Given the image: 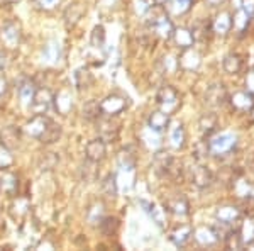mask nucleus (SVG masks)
I'll return each instance as SVG.
<instances>
[{
  "label": "nucleus",
  "mask_w": 254,
  "mask_h": 251,
  "mask_svg": "<svg viewBox=\"0 0 254 251\" xmlns=\"http://www.w3.org/2000/svg\"><path fill=\"white\" fill-rule=\"evenodd\" d=\"M158 102L161 105H173L176 102V92L171 87H163L161 90L158 92Z\"/></svg>",
  "instance_id": "nucleus-19"
},
{
  "label": "nucleus",
  "mask_w": 254,
  "mask_h": 251,
  "mask_svg": "<svg viewBox=\"0 0 254 251\" xmlns=\"http://www.w3.org/2000/svg\"><path fill=\"white\" fill-rule=\"evenodd\" d=\"M53 104H55L56 110H58L61 116H66L69 110L73 109V97L68 92H60L53 98Z\"/></svg>",
  "instance_id": "nucleus-12"
},
{
  "label": "nucleus",
  "mask_w": 254,
  "mask_h": 251,
  "mask_svg": "<svg viewBox=\"0 0 254 251\" xmlns=\"http://www.w3.org/2000/svg\"><path fill=\"white\" fill-rule=\"evenodd\" d=\"M173 36L180 48H190L193 44V34L187 29H176L173 31Z\"/></svg>",
  "instance_id": "nucleus-18"
},
{
  "label": "nucleus",
  "mask_w": 254,
  "mask_h": 251,
  "mask_svg": "<svg viewBox=\"0 0 254 251\" xmlns=\"http://www.w3.org/2000/svg\"><path fill=\"white\" fill-rule=\"evenodd\" d=\"M171 141H173L175 148L183 146V141H185V133H183V127L182 126H178L173 131V133H171Z\"/></svg>",
  "instance_id": "nucleus-27"
},
{
  "label": "nucleus",
  "mask_w": 254,
  "mask_h": 251,
  "mask_svg": "<svg viewBox=\"0 0 254 251\" xmlns=\"http://www.w3.org/2000/svg\"><path fill=\"white\" fill-rule=\"evenodd\" d=\"M102 188H104V192L107 193L109 197H116L117 195V178H116V175H109L107 178H105V182L102 183Z\"/></svg>",
  "instance_id": "nucleus-25"
},
{
  "label": "nucleus",
  "mask_w": 254,
  "mask_h": 251,
  "mask_svg": "<svg viewBox=\"0 0 254 251\" xmlns=\"http://www.w3.org/2000/svg\"><path fill=\"white\" fill-rule=\"evenodd\" d=\"M85 7L81 5V3L75 2V3H69V5L66 7V10H64V22H66L68 27H73L76 26V24L80 22V19L83 17L85 14Z\"/></svg>",
  "instance_id": "nucleus-8"
},
{
  "label": "nucleus",
  "mask_w": 254,
  "mask_h": 251,
  "mask_svg": "<svg viewBox=\"0 0 254 251\" xmlns=\"http://www.w3.org/2000/svg\"><path fill=\"white\" fill-rule=\"evenodd\" d=\"M98 133H100V138L104 139L105 143H110L114 139H117L119 134V127L117 124H114L112 121L109 119H104V121H98Z\"/></svg>",
  "instance_id": "nucleus-9"
},
{
  "label": "nucleus",
  "mask_w": 254,
  "mask_h": 251,
  "mask_svg": "<svg viewBox=\"0 0 254 251\" xmlns=\"http://www.w3.org/2000/svg\"><path fill=\"white\" fill-rule=\"evenodd\" d=\"M208 2H210V3H212V5H215V3H219V2H220V0H208Z\"/></svg>",
  "instance_id": "nucleus-32"
},
{
  "label": "nucleus",
  "mask_w": 254,
  "mask_h": 251,
  "mask_svg": "<svg viewBox=\"0 0 254 251\" xmlns=\"http://www.w3.org/2000/svg\"><path fill=\"white\" fill-rule=\"evenodd\" d=\"M102 116L100 112V102L98 100H90L83 107V117L87 121H98V117Z\"/></svg>",
  "instance_id": "nucleus-17"
},
{
  "label": "nucleus",
  "mask_w": 254,
  "mask_h": 251,
  "mask_svg": "<svg viewBox=\"0 0 254 251\" xmlns=\"http://www.w3.org/2000/svg\"><path fill=\"white\" fill-rule=\"evenodd\" d=\"M98 226H100V231L105 234V236H112V233H116L119 222L116 217H104L100 222H98Z\"/></svg>",
  "instance_id": "nucleus-23"
},
{
  "label": "nucleus",
  "mask_w": 254,
  "mask_h": 251,
  "mask_svg": "<svg viewBox=\"0 0 254 251\" xmlns=\"http://www.w3.org/2000/svg\"><path fill=\"white\" fill-rule=\"evenodd\" d=\"M87 217H88L90 224H98V222L104 219V204H102V202L93 204L92 207L88 209Z\"/></svg>",
  "instance_id": "nucleus-20"
},
{
  "label": "nucleus",
  "mask_w": 254,
  "mask_h": 251,
  "mask_svg": "<svg viewBox=\"0 0 254 251\" xmlns=\"http://www.w3.org/2000/svg\"><path fill=\"white\" fill-rule=\"evenodd\" d=\"M7 3H15V2H20V0H5Z\"/></svg>",
  "instance_id": "nucleus-33"
},
{
  "label": "nucleus",
  "mask_w": 254,
  "mask_h": 251,
  "mask_svg": "<svg viewBox=\"0 0 254 251\" xmlns=\"http://www.w3.org/2000/svg\"><path fill=\"white\" fill-rule=\"evenodd\" d=\"M232 145H234V141H232L231 136L222 134V136L215 138L214 141L210 143V148H212V151H214V153H224V151H227Z\"/></svg>",
  "instance_id": "nucleus-16"
},
{
  "label": "nucleus",
  "mask_w": 254,
  "mask_h": 251,
  "mask_svg": "<svg viewBox=\"0 0 254 251\" xmlns=\"http://www.w3.org/2000/svg\"><path fill=\"white\" fill-rule=\"evenodd\" d=\"M60 136H61V126L53 121V124L49 126V129L46 131V134L41 138V143H44V145H51V143L58 141Z\"/></svg>",
  "instance_id": "nucleus-21"
},
{
  "label": "nucleus",
  "mask_w": 254,
  "mask_h": 251,
  "mask_svg": "<svg viewBox=\"0 0 254 251\" xmlns=\"http://www.w3.org/2000/svg\"><path fill=\"white\" fill-rule=\"evenodd\" d=\"M154 31L158 32L161 38H171L173 36V24H171V20L166 17V15H161V17H158L156 20H154Z\"/></svg>",
  "instance_id": "nucleus-13"
},
{
  "label": "nucleus",
  "mask_w": 254,
  "mask_h": 251,
  "mask_svg": "<svg viewBox=\"0 0 254 251\" xmlns=\"http://www.w3.org/2000/svg\"><path fill=\"white\" fill-rule=\"evenodd\" d=\"M90 44L93 48H104L105 44V29L104 26H97L95 29L92 31V36H90Z\"/></svg>",
  "instance_id": "nucleus-22"
},
{
  "label": "nucleus",
  "mask_w": 254,
  "mask_h": 251,
  "mask_svg": "<svg viewBox=\"0 0 254 251\" xmlns=\"http://www.w3.org/2000/svg\"><path fill=\"white\" fill-rule=\"evenodd\" d=\"M39 2V5L43 7V9H55L56 5H58V3L61 2V0H38Z\"/></svg>",
  "instance_id": "nucleus-29"
},
{
  "label": "nucleus",
  "mask_w": 254,
  "mask_h": 251,
  "mask_svg": "<svg viewBox=\"0 0 254 251\" xmlns=\"http://www.w3.org/2000/svg\"><path fill=\"white\" fill-rule=\"evenodd\" d=\"M53 124V119H49L46 114H34L31 117V121H27V124L24 126V133L34 139H39L46 134L49 126Z\"/></svg>",
  "instance_id": "nucleus-1"
},
{
  "label": "nucleus",
  "mask_w": 254,
  "mask_h": 251,
  "mask_svg": "<svg viewBox=\"0 0 254 251\" xmlns=\"http://www.w3.org/2000/svg\"><path fill=\"white\" fill-rule=\"evenodd\" d=\"M190 234H191V229L190 228H182V229H178L176 233H173V236H171V240H173L175 245H178V246H183L185 243L188 241V238H190Z\"/></svg>",
  "instance_id": "nucleus-26"
},
{
  "label": "nucleus",
  "mask_w": 254,
  "mask_h": 251,
  "mask_svg": "<svg viewBox=\"0 0 254 251\" xmlns=\"http://www.w3.org/2000/svg\"><path fill=\"white\" fill-rule=\"evenodd\" d=\"M171 10H173V14H185V12L190 10L191 7V0H171L170 3Z\"/></svg>",
  "instance_id": "nucleus-24"
},
{
  "label": "nucleus",
  "mask_w": 254,
  "mask_h": 251,
  "mask_svg": "<svg viewBox=\"0 0 254 251\" xmlns=\"http://www.w3.org/2000/svg\"><path fill=\"white\" fill-rule=\"evenodd\" d=\"M20 133L22 131L19 129V127L15 126H7L2 129V133H0V143H2V146L5 148V150H15V148L19 146L20 143Z\"/></svg>",
  "instance_id": "nucleus-5"
},
{
  "label": "nucleus",
  "mask_w": 254,
  "mask_h": 251,
  "mask_svg": "<svg viewBox=\"0 0 254 251\" xmlns=\"http://www.w3.org/2000/svg\"><path fill=\"white\" fill-rule=\"evenodd\" d=\"M85 155H87V160L90 163L102 162L105 158V155H107V143L102 138L92 139L87 145V148H85Z\"/></svg>",
  "instance_id": "nucleus-4"
},
{
  "label": "nucleus",
  "mask_w": 254,
  "mask_h": 251,
  "mask_svg": "<svg viewBox=\"0 0 254 251\" xmlns=\"http://www.w3.org/2000/svg\"><path fill=\"white\" fill-rule=\"evenodd\" d=\"M127 102L121 95H109L100 102V112L105 117H116L126 109Z\"/></svg>",
  "instance_id": "nucleus-2"
},
{
  "label": "nucleus",
  "mask_w": 254,
  "mask_h": 251,
  "mask_svg": "<svg viewBox=\"0 0 254 251\" xmlns=\"http://www.w3.org/2000/svg\"><path fill=\"white\" fill-rule=\"evenodd\" d=\"M19 187V178L7 168H0V190L9 193V195H15Z\"/></svg>",
  "instance_id": "nucleus-7"
},
{
  "label": "nucleus",
  "mask_w": 254,
  "mask_h": 251,
  "mask_svg": "<svg viewBox=\"0 0 254 251\" xmlns=\"http://www.w3.org/2000/svg\"><path fill=\"white\" fill-rule=\"evenodd\" d=\"M7 90H9V82H7V78H5V77L0 75V97L5 95Z\"/></svg>",
  "instance_id": "nucleus-30"
},
{
  "label": "nucleus",
  "mask_w": 254,
  "mask_h": 251,
  "mask_svg": "<svg viewBox=\"0 0 254 251\" xmlns=\"http://www.w3.org/2000/svg\"><path fill=\"white\" fill-rule=\"evenodd\" d=\"M9 67V56H7L5 51H0V70Z\"/></svg>",
  "instance_id": "nucleus-31"
},
{
  "label": "nucleus",
  "mask_w": 254,
  "mask_h": 251,
  "mask_svg": "<svg viewBox=\"0 0 254 251\" xmlns=\"http://www.w3.org/2000/svg\"><path fill=\"white\" fill-rule=\"evenodd\" d=\"M61 58V44L58 41H49L46 46L43 48V61L48 65L58 63Z\"/></svg>",
  "instance_id": "nucleus-11"
},
{
  "label": "nucleus",
  "mask_w": 254,
  "mask_h": 251,
  "mask_svg": "<svg viewBox=\"0 0 254 251\" xmlns=\"http://www.w3.org/2000/svg\"><path fill=\"white\" fill-rule=\"evenodd\" d=\"M53 98H55V95L49 88H38L34 98H32V104L29 105L31 110L34 114H46L49 107L53 105Z\"/></svg>",
  "instance_id": "nucleus-3"
},
{
  "label": "nucleus",
  "mask_w": 254,
  "mask_h": 251,
  "mask_svg": "<svg viewBox=\"0 0 254 251\" xmlns=\"http://www.w3.org/2000/svg\"><path fill=\"white\" fill-rule=\"evenodd\" d=\"M2 38H3V43H5L9 48H17L20 39H22V31H20V26L17 22H9L2 29Z\"/></svg>",
  "instance_id": "nucleus-6"
},
{
  "label": "nucleus",
  "mask_w": 254,
  "mask_h": 251,
  "mask_svg": "<svg viewBox=\"0 0 254 251\" xmlns=\"http://www.w3.org/2000/svg\"><path fill=\"white\" fill-rule=\"evenodd\" d=\"M170 122V116L166 112H153L149 117V127L153 131H163Z\"/></svg>",
  "instance_id": "nucleus-14"
},
{
  "label": "nucleus",
  "mask_w": 254,
  "mask_h": 251,
  "mask_svg": "<svg viewBox=\"0 0 254 251\" xmlns=\"http://www.w3.org/2000/svg\"><path fill=\"white\" fill-rule=\"evenodd\" d=\"M36 90H38V87H36L34 80H24L20 82L19 85V97H20V102H22L24 105L29 107L32 104V98H34L36 95Z\"/></svg>",
  "instance_id": "nucleus-10"
},
{
  "label": "nucleus",
  "mask_w": 254,
  "mask_h": 251,
  "mask_svg": "<svg viewBox=\"0 0 254 251\" xmlns=\"http://www.w3.org/2000/svg\"><path fill=\"white\" fill-rule=\"evenodd\" d=\"M12 163V156L9 155V150H0V168H9Z\"/></svg>",
  "instance_id": "nucleus-28"
},
{
  "label": "nucleus",
  "mask_w": 254,
  "mask_h": 251,
  "mask_svg": "<svg viewBox=\"0 0 254 251\" xmlns=\"http://www.w3.org/2000/svg\"><path fill=\"white\" fill-rule=\"evenodd\" d=\"M92 82H93V77L87 68H78L75 72V85L80 90L88 88L90 85H92Z\"/></svg>",
  "instance_id": "nucleus-15"
}]
</instances>
